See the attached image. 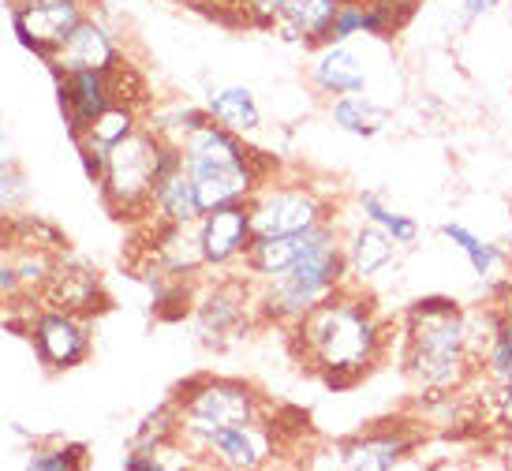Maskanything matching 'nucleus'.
<instances>
[{
  "mask_svg": "<svg viewBox=\"0 0 512 471\" xmlns=\"http://www.w3.org/2000/svg\"><path fill=\"white\" fill-rule=\"evenodd\" d=\"M288 352L329 393L356 389L397 344V322L382 311L374 288L344 285L329 300L285 326Z\"/></svg>",
  "mask_w": 512,
  "mask_h": 471,
  "instance_id": "nucleus-1",
  "label": "nucleus"
},
{
  "mask_svg": "<svg viewBox=\"0 0 512 471\" xmlns=\"http://www.w3.org/2000/svg\"><path fill=\"white\" fill-rule=\"evenodd\" d=\"M400 371L423 408L479 382V363L468 348L464 303L453 296H419L397 318Z\"/></svg>",
  "mask_w": 512,
  "mask_h": 471,
  "instance_id": "nucleus-2",
  "label": "nucleus"
},
{
  "mask_svg": "<svg viewBox=\"0 0 512 471\" xmlns=\"http://www.w3.org/2000/svg\"><path fill=\"white\" fill-rule=\"evenodd\" d=\"M187 172L199 191L202 214L228 206V202H251L262 180L277 172V161L247 143L243 135L221 128L217 120H206L202 128L180 139Z\"/></svg>",
  "mask_w": 512,
  "mask_h": 471,
  "instance_id": "nucleus-3",
  "label": "nucleus"
},
{
  "mask_svg": "<svg viewBox=\"0 0 512 471\" xmlns=\"http://www.w3.org/2000/svg\"><path fill=\"white\" fill-rule=\"evenodd\" d=\"M172 404L180 412V442L195 453L206 434H214L232 423H247L258 415L273 412V400L247 378H228V374H199L176 386ZM202 464V460H199Z\"/></svg>",
  "mask_w": 512,
  "mask_h": 471,
  "instance_id": "nucleus-4",
  "label": "nucleus"
},
{
  "mask_svg": "<svg viewBox=\"0 0 512 471\" xmlns=\"http://www.w3.org/2000/svg\"><path fill=\"white\" fill-rule=\"evenodd\" d=\"M348 285V266H344V247L341 236L326 240L322 247H314L307 258H299L296 266L273 281H258V314L262 326L285 329L296 318L329 300L333 292H341Z\"/></svg>",
  "mask_w": 512,
  "mask_h": 471,
  "instance_id": "nucleus-5",
  "label": "nucleus"
},
{
  "mask_svg": "<svg viewBox=\"0 0 512 471\" xmlns=\"http://www.w3.org/2000/svg\"><path fill=\"white\" fill-rule=\"evenodd\" d=\"M157 146H161V131L143 124L135 135L109 150V165H105L98 191L105 210L116 221H128V225L150 221V202H154L157 184Z\"/></svg>",
  "mask_w": 512,
  "mask_h": 471,
  "instance_id": "nucleus-6",
  "label": "nucleus"
},
{
  "mask_svg": "<svg viewBox=\"0 0 512 471\" xmlns=\"http://www.w3.org/2000/svg\"><path fill=\"white\" fill-rule=\"evenodd\" d=\"M251 217H255V236H281V232H303L337 221L341 202L322 184H311L307 176L273 172L251 195Z\"/></svg>",
  "mask_w": 512,
  "mask_h": 471,
  "instance_id": "nucleus-7",
  "label": "nucleus"
},
{
  "mask_svg": "<svg viewBox=\"0 0 512 471\" xmlns=\"http://www.w3.org/2000/svg\"><path fill=\"white\" fill-rule=\"evenodd\" d=\"M427 445L423 415H397L378 419L367 430H359L344 442L329 445L318 468H344V471H393L412 464L415 453Z\"/></svg>",
  "mask_w": 512,
  "mask_h": 471,
  "instance_id": "nucleus-8",
  "label": "nucleus"
},
{
  "mask_svg": "<svg viewBox=\"0 0 512 471\" xmlns=\"http://www.w3.org/2000/svg\"><path fill=\"white\" fill-rule=\"evenodd\" d=\"M292 449L288 427L277 419V408L270 415H258L247 423H232L214 434H206L202 445L195 449V457L202 460V468H228V471H258L270 468Z\"/></svg>",
  "mask_w": 512,
  "mask_h": 471,
  "instance_id": "nucleus-9",
  "label": "nucleus"
},
{
  "mask_svg": "<svg viewBox=\"0 0 512 471\" xmlns=\"http://www.w3.org/2000/svg\"><path fill=\"white\" fill-rule=\"evenodd\" d=\"M255 326H262L258 314V281L247 273L217 277L202 296H195V329L206 348H228L243 341Z\"/></svg>",
  "mask_w": 512,
  "mask_h": 471,
  "instance_id": "nucleus-10",
  "label": "nucleus"
},
{
  "mask_svg": "<svg viewBox=\"0 0 512 471\" xmlns=\"http://www.w3.org/2000/svg\"><path fill=\"white\" fill-rule=\"evenodd\" d=\"M27 337L34 341V352L45 363V371H75L94 352L90 318L60 311V307H45V303H38V311L30 318Z\"/></svg>",
  "mask_w": 512,
  "mask_h": 471,
  "instance_id": "nucleus-11",
  "label": "nucleus"
},
{
  "mask_svg": "<svg viewBox=\"0 0 512 471\" xmlns=\"http://www.w3.org/2000/svg\"><path fill=\"white\" fill-rule=\"evenodd\" d=\"M86 12L90 8L79 0H12L15 38L42 64H49Z\"/></svg>",
  "mask_w": 512,
  "mask_h": 471,
  "instance_id": "nucleus-12",
  "label": "nucleus"
},
{
  "mask_svg": "<svg viewBox=\"0 0 512 471\" xmlns=\"http://www.w3.org/2000/svg\"><path fill=\"white\" fill-rule=\"evenodd\" d=\"M199 251L206 270H236L255 243V217H251V202H228L217 210H206L199 217Z\"/></svg>",
  "mask_w": 512,
  "mask_h": 471,
  "instance_id": "nucleus-13",
  "label": "nucleus"
},
{
  "mask_svg": "<svg viewBox=\"0 0 512 471\" xmlns=\"http://www.w3.org/2000/svg\"><path fill=\"white\" fill-rule=\"evenodd\" d=\"M438 232L453 251L468 258L471 273H475V281L483 288V300H512V262L505 243L486 240V236H479L464 221H445Z\"/></svg>",
  "mask_w": 512,
  "mask_h": 471,
  "instance_id": "nucleus-14",
  "label": "nucleus"
},
{
  "mask_svg": "<svg viewBox=\"0 0 512 471\" xmlns=\"http://www.w3.org/2000/svg\"><path fill=\"white\" fill-rule=\"evenodd\" d=\"M341 236V217L337 221H326V225H314V229L303 232H281V236H255L251 251L243 258L240 270L255 281H273L296 266L299 258H307L314 247H322L326 240Z\"/></svg>",
  "mask_w": 512,
  "mask_h": 471,
  "instance_id": "nucleus-15",
  "label": "nucleus"
},
{
  "mask_svg": "<svg viewBox=\"0 0 512 471\" xmlns=\"http://www.w3.org/2000/svg\"><path fill=\"white\" fill-rule=\"evenodd\" d=\"M341 247L344 266H348V285L356 288H374L400 262L397 240L363 217H356L352 225H341Z\"/></svg>",
  "mask_w": 512,
  "mask_h": 471,
  "instance_id": "nucleus-16",
  "label": "nucleus"
},
{
  "mask_svg": "<svg viewBox=\"0 0 512 471\" xmlns=\"http://www.w3.org/2000/svg\"><path fill=\"white\" fill-rule=\"evenodd\" d=\"M49 72H53V83H57L60 113H64V124H68V135H72V139L83 135V131L116 101L113 72H90V68H79V72L49 68Z\"/></svg>",
  "mask_w": 512,
  "mask_h": 471,
  "instance_id": "nucleus-17",
  "label": "nucleus"
},
{
  "mask_svg": "<svg viewBox=\"0 0 512 471\" xmlns=\"http://www.w3.org/2000/svg\"><path fill=\"white\" fill-rule=\"evenodd\" d=\"M38 300L45 307H60V311L83 314V318H94V314L109 311V292L101 285V277L94 266H86L79 258L60 255L45 288L38 292Z\"/></svg>",
  "mask_w": 512,
  "mask_h": 471,
  "instance_id": "nucleus-18",
  "label": "nucleus"
},
{
  "mask_svg": "<svg viewBox=\"0 0 512 471\" xmlns=\"http://www.w3.org/2000/svg\"><path fill=\"white\" fill-rule=\"evenodd\" d=\"M124 49L113 38V30L101 23L98 15L86 12L79 19V27L68 34V42L57 49V57L49 60L45 68H60V72H79V68H90V72H116L124 68Z\"/></svg>",
  "mask_w": 512,
  "mask_h": 471,
  "instance_id": "nucleus-19",
  "label": "nucleus"
},
{
  "mask_svg": "<svg viewBox=\"0 0 512 471\" xmlns=\"http://www.w3.org/2000/svg\"><path fill=\"white\" fill-rule=\"evenodd\" d=\"M311 86L322 98H344V94H367L370 72L367 60L359 57V49L352 42H326L314 49V60L307 68Z\"/></svg>",
  "mask_w": 512,
  "mask_h": 471,
  "instance_id": "nucleus-20",
  "label": "nucleus"
},
{
  "mask_svg": "<svg viewBox=\"0 0 512 471\" xmlns=\"http://www.w3.org/2000/svg\"><path fill=\"white\" fill-rule=\"evenodd\" d=\"M341 0H277L273 34L299 49H318L329 42Z\"/></svg>",
  "mask_w": 512,
  "mask_h": 471,
  "instance_id": "nucleus-21",
  "label": "nucleus"
},
{
  "mask_svg": "<svg viewBox=\"0 0 512 471\" xmlns=\"http://www.w3.org/2000/svg\"><path fill=\"white\" fill-rule=\"evenodd\" d=\"M199 217H202V202L184 161L180 169H172L169 176H161L154 184L150 221H157V225H195Z\"/></svg>",
  "mask_w": 512,
  "mask_h": 471,
  "instance_id": "nucleus-22",
  "label": "nucleus"
},
{
  "mask_svg": "<svg viewBox=\"0 0 512 471\" xmlns=\"http://www.w3.org/2000/svg\"><path fill=\"white\" fill-rule=\"evenodd\" d=\"M329 124L356 139H378L382 131L393 128V113L370 94H344L329 101Z\"/></svg>",
  "mask_w": 512,
  "mask_h": 471,
  "instance_id": "nucleus-23",
  "label": "nucleus"
},
{
  "mask_svg": "<svg viewBox=\"0 0 512 471\" xmlns=\"http://www.w3.org/2000/svg\"><path fill=\"white\" fill-rule=\"evenodd\" d=\"M202 105L221 128L236 131L243 139L258 135V128H262V109H258V98L251 86H214Z\"/></svg>",
  "mask_w": 512,
  "mask_h": 471,
  "instance_id": "nucleus-24",
  "label": "nucleus"
},
{
  "mask_svg": "<svg viewBox=\"0 0 512 471\" xmlns=\"http://www.w3.org/2000/svg\"><path fill=\"white\" fill-rule=\"evenodd\" d=\"M356 217H363V221L389 232V236L397 240L400 251H412V247L423 243V225H419L412 214L397 210V206L385 199L382 191H374V187L356 191Z\"/></svg>",
  "mask_w": 512,
  "mask_h": 471,
  "instance_id": "nucleus-25",
  "label": "nucleus"
},
{
  "mask_svg": "<svg viewBox=\"0 0 512 471\" xmlns=\"http://www.w3.org/2000/svg\"><path fill=\"white\" fill-rule=\"evenodd\" d=\"M146 124V116H143V109L139 105H128V101H113L105 113L90 124V128L83 131V135H90L94 143H101V146H109L113 150L116 143H124L128 135H135V131L143 128Z\"/></svg>",
  "mask_w": 512,
  "mask_h": 471,
  "instance_id": "nucleus-26",
  "label": "nucleus"
},
{
  "mask_svg": "<svg viewBox=\"0 0 512 471\" xmlns=\"http://www.w3.org/2000/svg\"><path fill=\"white\" fill-rule=\"evenodd\" d=\"M176 438H180V412H176V404L169 397L157 412H150L139 423L135 438H131V449H150V453H157V449L172 445Z\"/></svg>",
  "mask_w": 512,
  "mask_h": 471,
  "instance_id": "nucleus-27",
  "label": "nucleus"
},
{
  "mask_svg": "<svg viewBox=\"0 0 512 471\" xmlns=\"http://www.w3.org/2000/svg\"><path fill=\"white\" fill-rule=\"evenodd\" d=\"M408 23H412V15L397 4L363 0V38H370V42H397Z\"/></svg>",
  "mask_w": 512,
  "mask_h": 471,
  "instance_id": "nucleus-28",
  "label": "nucleus"
},
{
  "mask_svg": "<svg viewBox=\"0 0 512 471\" xmlns=\"http://www.w3.org/2000/svg\"><path fill=\"white\" fill-rule=\"evenodd\" d=\"M509 371H512V300H501L498 337H494V344L486 348L483 363H479V378H483L486 386H494Z\"/></svg>",
  "mask_w": 512,
  "mask_h": 471,
  "instance_id": "nucleus-29",
  "label": "nucleus"
},
{
  "mask_svg": "<svg viewBox=\"0 0 512 471\" xmlns=\"http://www.w3.org/2000/svg\"><path fill=\"white\" fill-rule=\"evenodd\" d=\"M27 464L38 471H75V468H86V449L72 442L38 445V449L30 453Z\"/></svg>",
  "mask_w": 512,
  "mask_h": 471,
  "instance_id": "nucleus-30",
  "label": "nucleus"
},
{
  "mask_svg": "<svg viewBox=\"0 0 512 471\" xmlns=\"http://www.w3.org/2000/svg\"><path fill=\"white\" fill-rule=\"evenodd\" d=\"M483 415L494 430H512V371L494 386L483 382Z\"/></svg>",
  "mask_w": 512,
  "mask_h": 471,
  "instance_id": "nucleus-31",
  "label": "nucleus"
},
{
  "mask_svg": "<svg viewBox=\"0 0 512 471\" xmlns=\"http://www.w3.org/2000/svg\"><path fill=\"white\" fill-rule=\"evenodd\" d=\"M27 202H30V187H27V176L19 172V161L15 165H0V214L4 217L23 214Z\"/></svg>",
  "mask_w": 512,
  "mask_h": 471,
  "instance_id": "nucleus-32",
  "label": "nucleus"
},
{
  "mask_svg": "<svg viewBox=\"0 0 512 471\" xmlns=\"http://www.w3.org/2000/svg\"><path fill=\"white\" fill-rule=\"evenodd\" d=\"M356 38H363V0H341L329 42H356Z\"/></svg>",
  "mask_w": 512,
  "mask_h": 471,
  "instance_id": "nucleus-33",
  "label": "nucleus"
},
{
  "mask_svg": "<svg viewBox=\"0 0 512 471\" xmlns=\"http://www.w3.org/2000/svg\"><path fill=\"white\" fill-rule=\"evenodd\" d=\"M72 143H75V150H79V165H83L86 180H90V184H101L105 165H109V146L94 143L90 135H75Z\"/></svg>",
  "mask_w": 512,
  "mask_h": 471,
  "instance_id": "nucleus-34",
  "label": "nucleus"
},
{
  "mask_svg": "<svg viewBox=\"0 0 512 471\" xmlns=\"http://www.w3.org/2000/svg\"><path fill=\"white\" fill-rule=\"evenodd\" d=\"M505 0H460L456 4V27L460 30H471L475 23H483L490 15L498 12Z\"/></svg>",
  "mask_w": 512,
  "mask_h": 471,
  "instance_id": "nucleus-35",
  "label": "nucleus"
},
{
  "mask_svg": "<svg viewBox=\"0 0 512 471\" xmlns=\"http://www.w3.org/2000/svg\"><path fill=\"white\" fill-rule=\"evenodd\" d=\"M243 8V19L255 23L262 30H273V19H277V0H236Z\"/></svg>",
  "mask_w": 512,
  "mask_h": 471,
  "instance_id": "nucleus-36",
  "label": "nucleus"
},
{
  "mask_svg": "<svg viewBox=\"0 0 512 471\" xmlns=\"http://www.w3.org/2000/svg\"><path fill=\"white\" fill-rule=\"evenodd\" d=\"M490 457H494L498 468L512 471V430H494L490 434Z\"/></svg>",
  "mask_w": 512,
  "mask_h": 471,
  "instance_id": "nucleus-37",
  "label": "nucleus"
},
{
  "mask_svg": "<svg viewBox=\"0 0 512 471\" xmlns=\"http://www.w3.org/2000/svg\"><path fill=\"white\" fill-rule=\"evenodd\" d=\"M0 165H15V146L12 135L4 131V124H0Z\"/></svg>",
  "mask_w": 512,
  "mask_h": 471,
  "instance_id": "nucleus-38",
  "label": "nucleus"
},
{
  "mask_svg": "<svg viewBox=\"0 0 512 471\" xmlns=\"http://www.w3.org/2000/svg\"><path fill=\"white\" fill-rule=\"evenodd\" d=\"M4 240H12V217L0 214V255L8 251V243H4Z\"/></svg>",
  "mask_w": 512,
  "mask_h": 471,
  "instance_id": "nucleus-39",
  "label": "nucleus"
},
{
  "mask_svg": "<svg viewBox=\"0 0 512 471\" xmlns=\"http://www.w3.org/2000/svg\"><path fill=\"white\" fill-rule=\"evenodd\" d=\"M389 4H397V8H404L408 15H415V12H419V4H423V0H389Z\"/></svg>",
  "mask_w": 512,
  "mask_h": 471,
  "instance_id": "nucleus-40",
  "label": "nucleus"
},
{
  "mask_svg": "<svg viewBox=\"0 0 512 471\" xmlns=\"http://www.w3.org/2000/svg\"><path fill=\"white\" fill-rule=\"evenodd\" d=\"M505 251H509V262H512V232H509V240H505Z\"/></svg>",
  "mask_w": 512,
  "mask_h": 471,
  "instance_id": "nucleus-41",
  "label": "nucleus"
},
{
  "mask_svg": "<svg viewBox=\"0 0 512 471\" xmlns=\"http://www.w3.org/2000/svg\"><path fill=\"white\" fill-rule=\"evenodd\" d=\"M79 4H86V8H94V4H101V0H79Z\"/></svg>",
  "mask_w": 512,
  "mask_h": 471,
  "instance_id": "nucleus-42",
  "label": "nucleus"
},
{
  "mask_svg": "<svg viewBox=\"0 0 512 471\" xmlns=\"http://www.w3.org/2000/svg\"><path fill=\"white\" fill-rule=\"evenodd\" d=\"M0 311H4V292H0Z\"/></svg>",
  "mask_w": 512,
  "mask_h": 471,
  "instance_id": "nucleus-43",
  "label": "nucleus"
}]
</instances>
